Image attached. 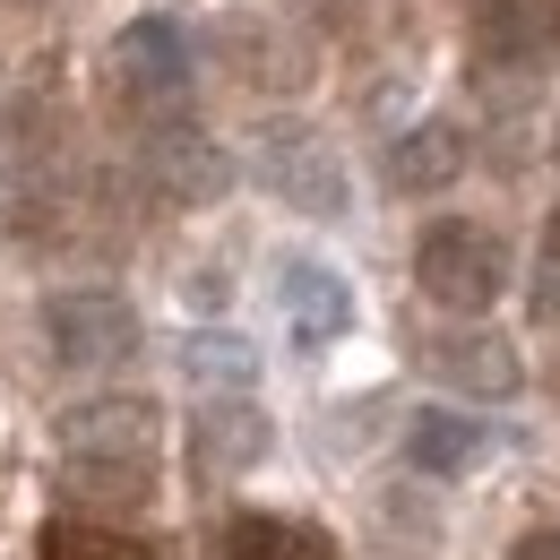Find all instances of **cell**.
Segmentation results:
<instances>
[{
    "label": "cell",
    "instance_id": "1",
    "mask_svg": "<svg viewBox=\"0 0 560 560\" xmlns=\"http://www.w3.org/2000/svg\"><path fill=\"white\" fill-rule=\"evenodd\" d=\"M61 448V491L95 500V509H139L155 483V448H164V415L147 397H86L52 422Z\"/></svg>",
    "mask_w": 560,
    "mask_h": 560
},
{
    "label": "cell",
    "instance_id": "2",
    "mask_svg": "<svg viewBox=\"0 0 560 560\" xmlns=\"http://www.w3.org/2000/svg\"><path fill=\"white\" fill-rule=\"evenodd\" d=\"M415 284L440 302V311L475 319V311L500 302V284H509V250H500V233L475 224V215H440V224L415 242Z\"/></svg>",
    "mask_w": 560,
    "mask_h": 560
},
{
    "label": "cell",
    "instance_id": "3",
    "mask_svg": "<svg viewBox=\"0 0 560 560\" xmlns=\"http://www.w3.org/2000/svg\"><path fill=\"white\" fill-rule=\"evenodd\" d=\"M44 353L61 371H121L139 353V311L104 284H78V293H52L44 302Z\"/></svg>",
    "mask_w": 560,
    "mask_h": 560
},
{
    "label": "cell",
    "instance_id": "4",
    "mask_svg": "<svg viewBox=\"0 0 560 560\" xmlns=\"http://www.w3.org/2000/svg\"><path fill=\"white\" fill-rule=\"evenodd\" d=\"M104 78H113V95L130 113H173L190 95V35L173 18H130L113 35V52H104Z\"/></svg>",
    "mask_w": 560,
    "mask_h": 560
},
{
    "label": "cell",
    "instance_id": "5",
    "mask_svg": "<svg viewBox=\"0 0 560 560\" xmlns=\"http://www.w3.org/2000/svg\"><path fill=\"white\" fill-rule=\"evenodd\" d=\"M259 182L302 215H346V164H337V147L319 139V130H302V121H284V130L259 139Z\"/></svg>",
    "mask_w": 560,
    "mask_h": 560
},
{
    "label": "cell",
    "instance_id": "6",
    "mask_svg": "<svg viewBox=\"0 0 560 560\" xmlns=\"http://www.w3.org/2000/svg\"><path fill=\"white\" fill-rule=\"evenodd\" d=\"M475 18V52L491 70H560V0H466Z\"/></svg>",
    "mask_w": 560,
    "mask_h": 560
},
{
    "label": "cell",
    "instance_id": "7",
    "mask_svg": "<svg viewBox=\"0 0 560 560\" xmlns=\"http://www.w3.org/2000/svg\"><path fill=\"white\" fill-rule=\"evenodd\" d=\"M147 182H155L164 208H208V199H224V182H233V155H224L208 130H190V121H155Z\"/></svg>",
    "mask_w": 560,
    "mask_h": 560
},
{
    "label": "cell",
    "instance_id": "8",
    "mask_svg": "<svg viewBox=\"0 0 560 560\" xmlns=\"http://www.w3.org/2000/svg\"><path fill=\"white\" fill-rule=\"evenodd\" d=\"M284 328H293V346H337V337H346L353 328V284L337 277V268H328V259H293V268H284Z\"/></svg>",
    "mask_w": 560,
    "mask_h": 560
},
{
    "label": "cell",
    "instance_id": "9",
    "mask_svg": "<svg viewBox=\"0 0 560 560\" xmlns=\"http://www.w3.org/2000/svg\"><path fill=\"white\" fill-rule=\"evenodd\" d=\"M422 371L440 380V388H466V397H517V353L500 346V337H431L422 346Z\"/></svg>",
    "mask_w": 560,
    "mask_h": 560
},
{
    "label": "cell",
    "instance_id": "10",
    "mask_svg": "<svg viewBox=\"0 0 560 560\" xmlns=\"http://www.w3.org/2000/svg\"><path fill=\"white\" fill-rule=\"evenodd\" d=\"M190 440H199V466L208 475H242V466H259L268 457V415L250 406V397H208V415L190 422Z\"/></svg>",
    "mask_w": 560,
    "mask_h": 560
},
{
    "label": "cell",
    "instance_id": "11",
    "mask_svg": "<svg viewBox=\"0 0 560 560\" xmlns=\"http://www.w3.org/2000/svg\"><path fill=\"white\" fill-rule=\"evenodd\" d=\"M491 448V422H475V415H448V406H431V415H415L406 422V457H415V475H475Z\"/></svg>",
    "mask_w": 560,
    "mask_h": 560
},
{
    "label": "cell",
    "instance_id": "12",
    "mask_svg": "<svg viewBox=\"0 0 560 560\" xmlns=\"http://www.w3.org/2000/svg\"><path fill=\"white\" fill-rule=\"evenodd\" d=\"M457 173H466V130L457 121H415L406 139L388 147V190H406V199L448 190Z\"/></svg>",
    "mask_w": 560,
    "mask_h": 560
},
{
    "label": "cell",
    "instance_id": "13",
    "mask_svg": "<svg viewBox=\"0 0 560 560\" xmlns=\"http://www.w3.org/2000/svg\"><path fill=\"white\" fill-rule=\"evenodd\" d=\"M224 560H337V544H328L319 526H302V517L250 509V517L224 526Z\"/></svg>",
    "mask_w": 560,
    "mask_h": 560
},
{
    "label": "cell",
    "instance_id": "14",
    "mask_svg": "<svg viewBox=\"0 0 560 560\" xmlns=\"http://www.w3.org/2000/svg\"><path fill=\"white\" fill-rule=\"evenodd\" d=\"M182 371H190V388H208V397H250V380H259V353L242 346V337H190L182 346Z\"/></svg>",
    "mask_w": 560,
    "mask_h": 560
},
{
    "label": "cell",
    "instance_id": "15",
    "mask_svg": "<svg viewBox=\"0 0 560 560\" xmlns=\"http://www.w3.org/2000/svg\"><path fill=\"white\" fill-rule=\"evenodd\" d=\"M44 560H147V544L113 535V526H78V517H61V526H44Z\"/></svg>",
    "mask_w": 560,
    "mask_h": 560
},
{
    "label": "cell",
    "instance_id": "16",
    "mask_svg": "<svg viewBox=\"0 0 560 560\" xmlns=\"http://www.w3.org/2000/svg\"><path fill=\"white\" fill-rule=\"evenodd\" d=\"M535 311H544V319L560 311V208H552V224H544V242H535Z\"/></svg>",
    "mask_w": 560,
    "mask_h": 560
},
{
    "label": "cell",
    "instance_id": "17",
    "mask_svg": "<svg viewBox=\"0 0 560 560\" xmlns=\"http://www.w3.org/2000/svg\"><path fill=\"white\" fill-rule=\"evenodd\" d=\"M517 560H560V535H526V544H517Z\"/></svg>",
    "mask_w": 560,
    "mask_h": 560
},
{
    "label": "cell",
    "instance_id": "18",
    "mask_svg": "<svg viewBox=\"0 0 560 560\" xmlns=\"http://www.w3.org/2000/svg\"><path fill=\"white\" fill-rule=\"evenodd\" d=\"M552 155H560V139H552Z\"/></svg>",
    "mask_w": 560,
    "mask_h": 560
}]
</instances>
